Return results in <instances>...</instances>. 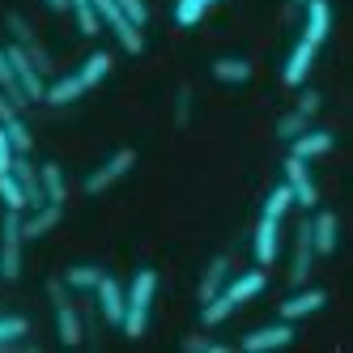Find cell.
Segmentation results:
<instances>
[{"instance_id": "obj_25", "label": "cell", "mask_w": 353, "mask_h": 353, "mask_svg": "<svg viewBox=\"0 0 353 353\" xmlns=\"http://www.w3.org/2000/svg\"><path fill=\"white\" fill-rule=\"evenodd\" d=\"M98 281H103V268H98V264H72V268L64 272V285H68L72 294H90Z\"/></svg>"}, {"instance_id": "obj_41", "label": "cell", "mask_w": 353, "mask_h": 353, "mask_svg": "<svg viewBox=\"0 0 353 353\" xmlns=\"http://www.w3.org/2000/svg\"><path fill=\"white\" fill-rule=\"evenodd\" d=\"M307 5H311V0H285V9H290V13H302Z\"/></svg>"}, {"instance_id": "obj_23", "label": "cell", "mask_w": 353, "mask_h": 353, "mask_svg": "<svg viewBox=\"0 0 353 353\" xmlns=\"http://www.w3.org/2000/svg\"><path fill=\"white\" fill-rule=\"evenodd\" d=\"M213 77H217L221 85H247V81H251V60L221 56V60H213Z\"/></svg>"}, {"instance_id": "obj_32", "label": "cell", "mask_w": 353, "mask_h": 353, "mask_svg": "<svg viewBox=\"0 0 353 353\" xmlns=\"http://www.w3.org/2000/svg\"><path fill=\"white\" fill-rule=\"evenodd\" d=\"M290 209H294V196H290V188H285V183H276V188L268 192V200H264V217H276V221H281Z\"/></svg>"}, {"instance_id": "obj_13", "label": "cell", "mask_w": 353, "mask_h": 353, "mask_svg": "<svg viewBox=\"0 0 353 353\" xmlns=\"http://www.w3.org/2000/svg\"><path fill=\"white\" fill-rule=\"evenodd\" d=\"M251 251H256V264H260V268H268V264L276 260V251H281V221L260 213L256 234H251Z\"/></svg>"}, {"instance_id": "obj_26", "label": "cell", "mask_w": 353, "mask_h": 353, "mask_svg": "<svg viewBox=\"0 0 353 353\" xmlns=\"http://www.w3.org/2000/svg\"><path fill=\"white\" fill-rule=\"evenodd\" d=\"M26 336H30V319L26 315H5L0 311V353L9 345H17V341H26Z\"/></svg>"}, {"instance_id": "obj_5", "label": "cell", "mask_w": 353, "mask_h": 353, "mask_svg": "<svg viewBox=\"0 0 353 353\" xmlns=\"http://www.w3.org/2000/svg\"><path fill=\"white\" fill-rule=\"evenodd\" d=\"M47 298L56 307V332H60V345H81L85 341V323H81V311L72 307V290L64 285V276H52L47 281Z\"/></svg>"}, {"instance_id": "obj_11", "label": "cell", "mask_w": 353, "mask_h": 353, "mask_svg": "<svg viewBox=\"0 0 353 353\" xmlns=\"http://www.w3.org/2000/svg\"><path fill=\"white\" fill-rule=\"evenodd\" d=\"M5 56H9V64H13V77H17V85L26 90V98L30 103H43V94H47V77L34 68V60L21 52L17 43H5Z\"/></svg>"}, {"instance_id": "obj_36", "label": "cell", "mask_w": 353, "mask_h": 353, "mask_svg": "<svg viewBox=\"0 0 353 353\" xmlns=\"http://www.w3.org/2000/svg\"><path fill=\"white\" fill-rule=\"evenodd\" d=\"M115 5L123 9V17H128L132 26H141V30H145V21H149V5H145V0H115Z\"/></svg>"}, {"instance_id": "obj_28", "label": "cell", "mask_w": 353, "mask_h": 353, "mask_svg": "<svg viewBox=\"0 0 353 353\" xmlns=\"http://www.w3.org/2000/svg\"><path fill=\"white\" fill-rule=\"evenodd\" d=\"M213 5H217V0H174V26H183V30L196 26Z\"/></svg>"}, {"instance_id": "obj_8", "label": "cell", "mask_w": 353, "mask_h": 353, "mask_svg": "<svg viewBox=\"0 0 353 353\" xmlns=\"http://www.w3.org/2000/svg\"><path fill=\"white\" fill-rule=\"evenodd\" d=\"M315 247H311V221L302 217L298 221V230H294V251H290V285H307L311 281V272H315Z\"/></svg>"}, {"instance_id": "obj_1", "label": "cell", "mask_w": 353, "mask_h": 353, "mask_svg": "<svg viewBox=\"0 0 353 353\" xmlns=\"http://www.w3.org/2000/svg\"><path fill=\"white\" fill-rule=\"evenodd\" d=\"M302 13H307V21H302V34H298V43H294V52L285 56V68H281V81H285L290 90H298L302 81H307V72H311V64H315V56H319V47L327 43V34H332V5H327V0H311Z\"/></svg>"}, {"instance_id": "obj_31", "label": "cell", "mask_w": 353, "mask_h": 353, "mask_svg": "<svg viewBox=\"0 0 353 353\" xmlns=\"http://www.w3.org/2000/svg\"><path fill=\"white\" fill-rule=\"evenodd\" d=\"M307 128H311V115H302V111L294 107V111H285L281 119H276V141H285V145H290L298 132H307Z\"/></svg>"}, {"instance_id": "obj_38", "label": "cell", "mask_w": 353, "mask_h": 353, "mask_svg": "<svg viewBox=\"0 0 353 353\" xmlns=\"http://www.w3.org/2000/svg\"><path fill=\"white\" fill-rule=\"evenodd\" d=\"M13 170V145L5 137V128H0V174H9Z\"/></svg>"}, {"instance_id": "obj_17", "label": "cell", "mask_w": 353, "mask_h": 353, "mask_svg": "<svg viewBox=\"0 0 353 353\" xmlns=\"http://www.w3.org/2000/svg\"><path fill=\"white\" fill-rule=\"evenodd\" d=\"M64 217V205H52V200H43V205L26 209L21 213V230H26V239H43V234H52L56 225Z\"/></svg>"}, {"instance_id": "obj_2", "label": "cell", "mask_w": 353, "mask_h": 353, "mask_svg": "<svg viewBox=\"0 0 353 353\" xmlns=\"http://www.w3.org/2000/svg\"><path fill=\"white\" fill-rule=\"evenodd\" d=\"M264 285H268V276H264V268L256 264V268H247V272H239V276H230L209 302H200V327H217V323H225L243 302H251V298H260L264 294Z\"/></svg>"}, {"instance_id": "obj_24", "label": "cell", "mask_w": 353, "mask_h": 353, "mask_svg": "<svg viewBox=\"0 0 353 353\" xmlns=\"http://www.w3.org/2000/svg\"><path fill=\"white\" fill-rule=\"evenodd\" d=\"M0 94H5L17 111H26V107H30L26 90H21V85H17V77H13V64H9V56H5V47H0Z\"/></svg>"}, {"instance_id": "obj_14", "label": "cell", "mask_w": 353, "mask_h": 353, "mask_svg": "<svg viewBox=\"0 0 353 353\" xmlns=\"http://www.w3.org/2000/svg\"><path fill=\"white\" fill-rule=\"evenodd\" d=\"M294 341V323H268V327H256V332H247L243 341H239V349L243 353H264V349H285Z\"/></svg>"}, {"instance_id": "obj_18", "label": "cell", "mask_w": 353, "mask_h": 353, "mask_svg": "<svg viewBox=\"0 0 353 353\" xmlns=\"http://www.w3.org/2000/svg\"><path fill=\"white\" fill-rule=\"evenodd\" d=\"M332 145H336V137L327 132V128H307V132H298V137L290 141V154L302 158V162H315V158H323V154H332Z\"/></svg>"}, {"instance_id": "obj_20", "label": "cell", "mask_w": 353, "mask_h": 353, "mask_svg": "<svg viewBox=\"0 0 353 353\" xmlns=\"http://www.w3.org/2000/svg\"><path fill=\"white\" fill-rule=\"evenodd\" d=\"M81 94H90V85H85V77H81V72L72 68V72H64V77H56L52 85H47L43 103H52V107H68V103H77Z\"/></svg>"}, {"instance_id": "obj_29", "label": "cell", "mask_w": 353, "mask_h": 353, "mask_svg": "<svg viewBox=\"0 0 353 353\" xmlns=\"http://www.w3.org/2000/svg\"><path fill=\"white\" fill-rule=\"evenodd\" d=\"M77 72L85 77V85H90V90H94V85H103V81H107V72H111V56H107V52H90V56H85V64H81Z\"/></svg>"}, {"instance_id": "obj_15", "label": "cell", "mask_w": 353, "mask_h": 353, "mask_svg": "<svg viewBox=\"0 0 353 353\" xmlns=\"http://www.w3.org/2000/svg\"><path fill=\"white\" fill-rule=\"evenodd\" d=\"M90 294L98 298V315H103V323L119 327V319H123V285L115 281L111 272H103V281H98Z\"/></svg>"}, {"instance_id": "obj_22", "label": "cell", "mask_w": 353, "mask_h": 353, "mask_svg": "<svg viewBox=\"0 0 353 353\" xmlns=\"http://www.w3.org/2000/svg\"><path fill=\"white\" fill-rule=\"evenodd\" d=\"M39 183H43V200H52V205H64L68 200V183H64L60 162H39Z\"/></svg>"}, {"instance_id": "obj_39", "label": "cell", "mask_w": 353, "mask_h": 353, "mask_svg": "<svg viewBox=\"0 0 353 353\" xmlns=\"http://www.w3.org/2000/svg\"><path fill=\"white\" fill-rule=\"evenodd\" d=\"M13 115H21V111H17V107L9 103V98H5V94H0V123H5V119H13Z\"/></svg>"}, {"instance_id": "obj_16", "label": "cell", "mask_w": 353, "mask_h": 353, "mask_svg": "<svg viewBox=\"0 0 353 353\" xmlns=\"http://www.w3.org/2000/svg\"><path fill=\"white\" fill-rule=\"evenodd\" d=\"M307 221H311V247H315V256H319V260L332 256L336 243H341V221H336V213L319 209V213H311Z\"/></svg>"}, {"instance_id": "obj_3", "label": "cell", "mask_w": 353, "mask_h": 353, "mask_svg": "<svg viewBox=\"0 0 353 353\" xmlns=\"http://www.w3.org/2000/svg\"><path fill=\"white\" fill-rule=\"evenodd\" d=\"M154 294H158V272L154 268H141L128 285H123V319H119V332L128 341H141L145 327H149V311H154Z\"/></svg>"}, {"instance_id": "obj_30", "label": "cell", "mask_w": 353, "mask_h": 353, "mask_svg": "<svg viewBox=\"0 0 353 353\" xmlns=\"http://www.w3.org/2000/svg\"><path fill=\"white\" fill-rule=\"evenodd\" d=\"M0 128H5V137H9V145H13V154H30V149H34V137H30V128H26V119H21V115L5 119Z\"/></svg>"}, {"instance_id": "obj_4", "label": "cell", "mask_w": 353, "mask_h": 353, "mask_svg": "<svg viewBox=\"0 0 353 353\" xmlns=\"http://www.w3.org/2000/svg\"><path fill=\"white\" fill-rule=\"evenodd\" d=\"M26 209H5L0 217V281H17L26 264V230H21Z\"/></svg>"}, {"instance_id": "obj_27", "label": "cell", "mask_w": 353, "mask_h": 353, "mask_svg": "<svg viewBox=\"0 0 353 353\" xmlns=\"http://www.w3.org/2000/svg\"><path fill=\"white\" fill-rule=\"evenodd\" d=\"M68 13L77 17V30L85 39H94L98 30H103V21H98V9H94V0H68Z\"/></svg>"}, {"instance_id": "obj_9", "label": "cell", "mask_w": 353, "mask_h": 353, "mask_svg": "<svg viewBox=\"0 0 353 353\" xmlns=\"http://www.w3.org/2000/svg\"><path fill=\"white\" fill-rule=\"evenodd\" d=\"M5 26H9L13 43H17L21 52H26V56L34 60V68H39L43 77H47V72H52V56H47V47H43V39L34 34V26H30V21L21 17V13H5Z\"/></svg>"}, {"instance_id": "obj_35", "label": "cell", "mask_w": 353, "mask_h": 353, "mask_svg": "<svg viewBox=\"0 0 353 353\" xmlns=\"http://www.w3.org/2000/svg\"><path fill=\"white\" fill-rule=\"evenodd\" d=\"M188 123H192V85L174 94V128H188Z\"/></svg>"}, {"instance_id": "obj_6", "label": "cell", "mask_w": 353, "mask_h": 353, "mask_svg": "<svg viewBox=\"0 0 353 353\" xmlns=\"http://www.w3.org/2000/svg\"><path fill=\"white\" fill-rule=\"evenodd\" d=\"M94 9H98V21H103V26L119 39V47H123L128 56H141V52H145V30L132 26V21L123 17V9L115 5V0H94Z\"/></svg>"}, {"instance_id": "obj_33", "label": "cell", "mask_w": 353, "mask_h": 353, "mask_svg": "<svg viewBox=\"0 0 353 353\" xmlns=\"http://www.w3.org/2000/svg\"><path fill=\"white\" fill-rule=\"evenodd\" d=\"M183 353H230V345L213 341L209 332H196V336H183Z\"/></svg>"}, {"instance_id": "obj_40", "label": "cell", "mask_w": 353, "mask_h": 353, "mask_svg": "<svg viewBox=\"0 0 353 353\" xmlns=\"http://www.w3.org/2000/svg\"><path fill=\"white\" fill-rule=\"evenodd\" d=\"M43 5L52 9V13H68V0H43Z\"/></svg>"}, {"instance_id": "obj_10", "label": "cell", "mask_w": 353, "mask_h": 353, "mask_svg": "<svg viewBox=\"0 0 353 353\" xmlns=\"http://www.w3.org/2000/svg\"><path fill=\"white\" fill-rule=\"evenodd\" d=\"M285 188L294 196V205L302 209H315L319 205V183H315V174H311V162H302V158H285Z\"/></svg>"}, {"instance_id": "obj_19", "label": "cell", "mask_w": 353, "mask_h": 353, "mask_svg": "<svg viewBox=\"0 0 353 353\" xmlns=\"http://www.w3.org/2000/svg\"><path fill=\"white\" fill-rule=\"evenodd\" d=\"M13 179L21 188V200H26V209L43 205V183H39V166L30 162V154H13Z\"/></svg>"}, {"instance_id": "obj_37", "label": "cell", "mask_w": 353, "mask_h": 353, "mask_svg": "<svg viewBox=\"0 0 353 353\" xmlns=\"http://www.w3.org/2000/svg\"><path fill=\"white\" fill-rule=\"evenodd\" d=\"M319 107H323V94H319V90H302V94H298V111H302V115L315 119Z\"/></svg>"}, {"instance_id": "obj_7", "label": "cell", "mask_w": 353, "mask_h": 353, "mask_svg": "<svg viewBox=\"0 0 353 353\" xmlns=\"http://www.w3.org/2000/svg\"><path fill=\"white\" fill-rule=\"evenodd\" d=\"M137 166V149H128V145H123V149H115V154L103 162V166H94L90 174H85V196H103L107 188H115L119 179H123V174H128Z\"/></svg>"}, {"instance_id": "obj_21", "label": "cell", "mask_w": 353, "mask_h": 353, "mask_svg": "<svg viewBox=\"0 0 353 353\" xmlns=\"http://www.w3.org/2000/svg\"><path fill=\"white\" fill-rule=\"evenodd\" d=\"M230 268H234V260L225 256V251H221V256H213L209 268H205V276H200V285H196V298H200V302H209L225 281H230Z\"/></svg>"}, {"instance_id": "obj_34", "label": "cell", "mask_w": 353, "mask_h": 353, "mask_svg": "<svg viewBox=\"0 0 353 353\" xmlns=\"http://www.w3.org/2000/svg\"><path fill=\"white\" fill-rule=\"evenodd\" d=\"M0 205H5V209H26V200H21V188H17V179H13V170L0 174Z\"/></svg>"}, {"instance_id": "obj_12", "label": "cell", "mask_w": 353, "mask_h": 353, "mask_svg": "<svg viewBox=\"0 0 353 353\" xmlns=\"http://www.w3.org/2000/svg\"><path fill=\"white\" fill-rule=\"evenodd\" d=\"M327 307V294L323 290H311V285H298L281 307H276V315H281L285 323H298V319H311V315H319Z\"/></svg>"}]
</instances>
